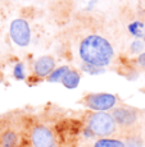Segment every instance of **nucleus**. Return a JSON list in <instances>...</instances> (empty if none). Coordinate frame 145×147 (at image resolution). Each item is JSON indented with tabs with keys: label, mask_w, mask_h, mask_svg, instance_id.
<instances>
[{
	"label": "nucleus",
	"mask_w": 145,
	"mask_h": 147,
	"mask_svg": "<svg viewBox=\"0 0 145 147\" xmlns=\"http://www.w3.org/2000/svg\"><path fill=\"white\" fill-rule=\"evenodd\" d=\"M55 69V59L52 55H42L33 63V74L37 78H48Z\"/></svg>",
	"instance_id": "0eeeda50"
},
{
	"label": "nucleus",
	"mask_w": 145,
	"mask_h": 147,
	"mask_svg": "<svg viewBox=\"0 0 145 147\" xmlns=\"http://www.w3.org/2000/svg\"><path fill=\"white\" fill-rule=\"evenodd\" d=\"M118 97L113 94L99 92V94H87L82 98V104L94 111H108L117 106Z\"/></svg>",
	"instance_id": "20e7f679"
},
{
	"label": "nucleus",
	"mask_w": 145,
	"mask_h": 147,
	"mask_svg": "<svg viewBox=\"0 0 145 147\" xmlns=\"http://www.w3.org/2000/svg\"><path fill=\"white\" fill-rule=\"evenodd\" d=\"M86 127L94 133L95 137L107 138L112 137L118 132V125L113 119L112 114L107 111L90 113L86 120Z\"/></svg>",
	"instance_id": "f03ea898"
},
{
	"label": "nucleus",
	"mask_w": 145,
	"mask_h": 147,
	"mask_svg": "<svg viewBox=\"0 0 145 147\" xmlns=\"http://www.w3.org/2000/svg\"><path fill=\"white\" fill-rule=\"evenodd\" d=\"M136 63H138V65L140 68H144L145 69V53L140 54V55L138 56V59H136Z\"/></svg>",
	"instance_id": "f3484780"
},
{
	"label": "nucleus",
	"mask_w": 145,
	"mask_h": 147,
	"mask_svg": "<svg viewBox=\"0 0 145 147\" xmlns=\"http://www.w3.org/2000/svg\"><path fill=\"white\" fill-rule=\"evenodd\" d=\"M78 55L84 63L104 68L112 63L114 58V47L100 35H89L78 45Z\"/></svg>",
	"instance_id": "f257e3e1"
},
{
	"label": "nucleus",
	"mask_w": 145,
	"mask_h": 147,
	"mask_svg": "<svg viewBox=\"0 0 145 147\" xmlns=\"http://www.w3.org/2000/svg\"><path fill=\"white\" fill-rule=\"evenodd\" d=\"M143 38H144V42H145V32H144V37Z\"/></svg>",
	"instance_id": "a211bd4d"
},
{
	"label": "nucleus",
	"mask_w": 145,
	"mask_h": 147,
	"mask_svg": "<svg viewBox=\"0 0 145 147\" xmlns=\"http://www.w3.org/2000/svg\"><path fill=\"white\" fill-rule=\"evenodd\" d=\"M13 77L18 81H23L26 78V72H25V64L22 61L17 63L13 68Z\"/></svg>",
	"instance_id": "2eb2a0df"
},
{
	"label": "nucleus",
	"mask_w": 145,
	"mask_h": 147,
	"mask_svg": "<svg viewBox=\"0 0 145 147\" xmlns=\"http://www.w3.org/2000/svg\"><path fill=\"white\" fill-rule=\"evenodd\" d=\"M81 69L82 72L87 73V74H100V73H104V68H100V67H95V65H91V64H86L84 63L81 65Z\"/></svg>",
	"instance_id": "dca6fc26"
},
{
	"label": "nucleus",
	"mask_w": 145,
	"mask_h": 147,
	"mask_svg": "<svg viewBox=\"0 0 145 147\" xmlns=\"http://www.w3.org/2000/svg\"><path fill=\"white\" fill-rule=\"evenodd\" d=\"M71 68L68 65H62V67H58L52 72V74L48 77V81L50 83H57V82H62L64 78V76L67 74V72Z\"/></svg>",
	"instance_id": "9b49d317"
},
{
	"label": "nucleus",
	"mask_w": 145,
	"mask_h": 147,
	"mask_svg": "<svg viewBox=\"0 0 145 147\" xmlns=\"http://www.w3.org/2000/svg\"><path fill=\"white\" fill-rule=\"evenodd\" d=\"M125 145L126 147H143L144 146V141L141 138V136L136 132H131L127 133L126 138H125Z\"/></svg>",
	"instance_id": "ddd939ff"
},
{
	"label": "nucleus",
	"mask_w": 145,
	"mask_h": 147,
	"mask_svg": "<svg viewBox=\"0 0 145 147\" xmlns=\"http://www.w3.org/2000/svg\"><path fill=\"white\" fill-rule=\"evenodd\" d=\"M9 37L17 46H28L32 37L30 23L23 18H14L9 24Z\"/></svg>",
	"instance_id": "39448f33"
},
{
	"label": "nucleus",
	"mask_w": 145,
	"mask_h": 147,
	"mask_svg": "<svg viewBox=\"0 0 145 147\" xmlns=\"http://www.w3.org/2000/svg\"><path fill=\"white\" fill-rule=\"evenodd\" d=\"M93 147H126V145H125V141L119 140V138L107 137V138H98L94 142Z\"/></svg>",
	"instance_id": "9d476101"
},
{
	"label": "nucleus",
	"mask_w": 145,
	"mask_h": 147,
	"mask_svg": "<svg viewBox=\"0 0 145 147\" xmlns=\"http://www.w3.org/2000/svg\"><path fill=\"white\" fill-rule=\"evenodd\" d=\"M130 35H132L135 38H143L144 37V32H145V26L143 22L140 21H133L129 24L127 27Z\"/></svg>",
	"instance_id": "f8f14e48"
},
{
	"label": "nucleus",
	"mask_w": 145,
	"mask_h": 147,
	"mask_svg": "<svg viewBox=\"0 0 145 147\" xmlns=\"http://www.w3.org/2000/svg\"><path fill=\"white\" fill-rule=\"evenodd\" d=\"M80 81H81V74H80L78 70L69 69L67 72V74L64 76L63 81H62V84L68 90H73L80 84Z\"/></svg>",
	"instance_id": "1a4fd4ad"
},
{
	"label": "nucleus",
	"mask_w": 145,
	"mask_h": 147,
	"mask_svg": "<svg viewBox=\"0 0 145 147\" xmlns=\"http://www.w3.org/2000/svg\"><path fill=\"white\" fill-rule=\"evenodd\" d=\"M30 142L32 147H55V137L49 127L37 124L30 132Z\"/></svg>",
	"instance_id": "423d86ee"
},
{
	"label": "nucleus",
	"mask_w": 145,
	"mask_h": 147,
	"mask_svg": "<svg viewBox=\"0 0 145 147\" xmlns=\"http://www.w3.org/2000/svg\"><path fill=\"white\" fill-rule=\"evenodd\" d=\"M110 114L117 123L118 128L123 129L126 133L135 132L136 125L140 120V111L129 105L116 106L114 109H112Z\"/></svg>",
	"instance_id": "7ed1b4c3"
},
{
	"label": "nucleus",
	"mask_w": 145,
	"mask_h": 147,
	"mask_svg": "<svg viewBox=\"0 0 145 147\" xmlns=\"http://www.w3.org/2000/svg\"><path fill=\"white\" fill-rule=\"evenodd\" d=\"M144 47H145V42L144 40H140V38H135L131 44H130V53L131 54H143L144 53Z\"/></svg>",
	"instance_id": "4468645a"
},
{
	"label": "nucleus",
	"mask_w": 145,
	"mask_h": 147,
	"mask_svg": "<svg viewBox=\"0 0 145 147\" xmlns=\"http://www.w3.org/2000/svg\"><path fill=\"white\" fill-rule=\"evenodd\" d=\"M19 133L13 128H7L0 132V147H21Z\"/></svg>",
	"instance_id": "6e6552de"
}]
</instances>
